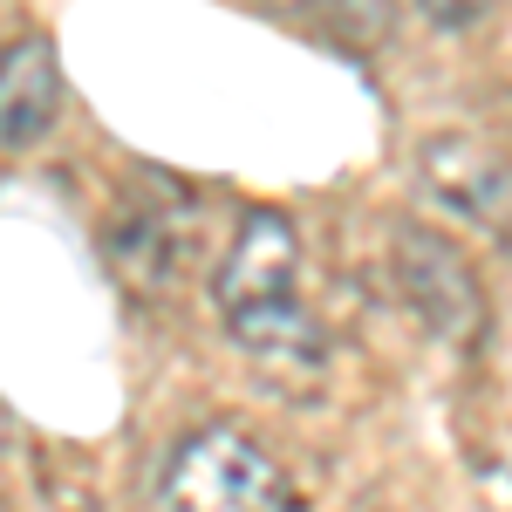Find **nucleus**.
Returning <instances> with one entry per match:
<instances>
[{"label":"nucleus","instance_id":"1","mask_svg":"<svg viewBox=\"0 0 512 512\" xmlns=\"http://www.w3.org/2000/svg\"><path fill=\"white\" fill-rule=\"evenodd\" d=\"M164 512H294L280 458L239 424H198L171 444L158 472Z\"/></svg>","mask_w":512,"mask_h":512},{"label":"nucleus","instance_id":"2","mask_svg":"<svg viewBox=\"0 0 512 512\" xmlns=\"http://www.w3.org/2000/svg\"><path fill=\"white\" fill-rule=\"evenodd\" d=\"M390 274H396L403 308L417 315V328H424L431 342L472 355L478 342L492 335V301H485V287H478L472 260L437 233V226H417V219L396 226L390 233Z\"/></svg>","mask_w":512,"mask_h":512},{"label":"nucleus","instance_id":"3","mask_svg":"<svg viewBox=\"0 0 512 512\" xmlns=\"http://www.w3.org/2000/svg\"><path fill=\"white\" fill-rule=\"evenodd\" d=\"M212 301H219V321L301 301V233L280 205L239 212V233L219 260V274H212Z\"/></svg>","mask_w":512,"mask_h":512},{"label":"nucleus","instance_id":"4","mask_svg":"<svg viewBox=\"0 0 512 512\" xmlns=\"http://www.w3.org/2000/svg\"><path fill=\"white\" fill-rule=\"evenodd\" d=\"M417 178L465 226H478V233H492V239H512V158L492 151L485 137L431 130L417 144Z\"/></svg>","mask_w":512,"mask_h":512},{"label":"nucleus","instance_id":"5","mask_svg":"<svg viewBox=\"0 0 512 512\" xmlns=\"http://www.w3.org/2000/svg\"><path fill=\"white\" fill-rule=\"evenodd\" d=\"M62 117V55L48 35L0 48V151H28Z\"/></svg>","mask_w":512,"mask_h":512},{"label":"nucleus","instance_id":"6","mask_svg":"<svg viewBox=\"0 0 512 512\" xmlns=\"http://www.w3.org/2000/svg\"><path fill=\"white\" fill-rule=\"evenodd\" d=\"M226 335H233L246 355H260V362H315L321 355V321L308 315V301L260 308V315H233Z\"/></svg>","mask_w":512,"mask_h":512},{"label":"nucleus","instance_id":"7","mask_svg":"<svg viewBox=\"0 0 512 512\" xmlns=\"http://www.w3.org/2000/svg\"><path fill=\"white\" fill-rule=\"evenodd\" d=\"M110 267H117L137 294H158V287H171V274H178L171 239H164L158 219H130V226H117V233H110Z\"/></svg>","mask_w":512,"mask_h":512},{"label":"nucleus","instance_id":"8","mask_svg":"<svg viewBox=\"0 0 512 512\" xmlns=\"http://www.w3.org/2000/svg\"><path fill=\"white\" fill-rule=\"evenodd\" d=\"M410 7H417L431 28H444V35H465V28H478L499 0H410Z\"/></svg>","mask_w":512,"mask_h":512},{"label":"nucleus","instance_id":"9","mask_svg":"<svg viewBox=\"0 0 512 512\" xmlns=\"http://www.w3.org/2000/svg\"><path fill=\"white\" fill-rule=\"evenodd\" d=\"M260 7H274V14H301V7H315V0H260Z\"/></svg>","mask_w":512,"mask_h":512},{"label":"nucleus","instance_id":"10","mask_svg":"<svg viewBox=\"0 0 512 512\" xmlns=\"http://www.w3.org/2000/svg\"><path fill=\"white\" fill-rule=\"evenodd\" d=\"M7 437H14V410L0 403V451H7Z\"/></svg>","mask_w":512,"mask_h":512},{"label":"nucleus","instance_id":"11","mask_svg":"<svg viewBox=\"0 0 512 512\" xmlns=\"http://www.w3.org/2000/svg\"><path fill=\"white\" fill-rule=\"evenodd\" d=\"M76 512H96V506H76Z\"/></svg>","mask_w":512,"mask_h":512}]
</instances>
